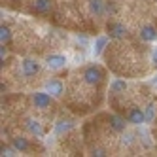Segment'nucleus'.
<instances>
[{"label": "nucleus", "instance_id": "obj_1", "mask_svg": "<svg viewBox=\"0 0 157 157\" xmlns=\"http://www.w3.org/2000/svg\"><path fill=\"white\" fill-rule=\"evenodd\" d=\"M83 80L89 85H95V83H98L102 80V70H100L98 66H89V68L83 72Z\"/></svg>", "mask_w": 157, "mask_h": 157}, {"label": "nucleus", "instance_id": "obj_2", "mask_svg": "<svg viewBox=\"0 0 157 157\" xmlns=\"http://www.w3.org/2000/svg\"><path fill=\"white\" fill-rule=\"evenodd\" d=\"M108 32H110L112 38H123L127 30H125V27H123L121 23H110L108 25Z\"/></svg>", "mask_w": 157, "mask_h": 157}, {"label": "nucleus", "instance_id": "obj_3", "mask_svg": "<svg viewBox=\"0 0 157 157\" xmlns=\"http://www.w3.org/2000/svg\"><path fill=\"white\" fill-rule=\"evenodd\" d=\"M46 91L53 97H59V95H63V83L57 82V80H51V82L46 83Z\"/></svg>", "mask_w": 157, "mask_h": 157}, {"label": "nucleus", "instance_id": "obj_4", "mask_svg": "<svg viewBox=\"0 0 157 157\" xmlns=\"http://www.w3.org/2000/svg\"><path fill=\"white\" fill-rule=\"evenodd\" d=\"M38 63L36 61H32V59H27V61H23V74L25 76H34L36 72H38Z\"/></svg>", "mask_w": 157, "mask_h": 157}, {"label": "nucleus", "instance_id": "obj_5", "mask_svg": "<svg viewBox=\"0 0 157 157\" xmlns=\"http://www.w3.org/2000/svg\"><path fill=\"white\" fill-rule=\"evenodd\" d=\"M64 63H66V59L63 57V55H49V57H48V66H49V68H55V70L63 68Z\"/></svg>", "mask_w": 157, "mask_h": 157}, {"label": "nucleus", "instance_id": "obj_6", "mask_svg": "<svg viewBox=\"0 0 157 157\" xmlns=\"http://www.w3.org/2000/svg\"><path fill=\"white\" fill-rule=\"evenodd\" d=\"M129 121L134 123V125H140V123L146 121V114H142L140 108H132V110L129 112Z\"/></svg>", "mask_w": 157, "mask_h": 157}, {"label": "nucleus", "instance_id": "obj_7", "mask_svg": "<svg viewBox=\"0 0 157 157\" xmlns=\"http://www.w3.org/2000/svg\"><path fill=\"white\" fill-rule=\"evenodd\" d=\"M32 100H34V104H36V108H48L49 106V95H46V93H36L34 97H32Z\"/></svg>", "mask_w": 157, "mask_h": 157}, {"label": "nucleus", "instance_id": "obj_8", "mask_svg": "<svg viewBox=\"0 0 157 157\" xmlns=\"http://www.w3.org/2000/svg\"><path fill=\"white\" fill-rule=\"evenodd\" d=\"M140 38L146 40V42H151V40L157 38V30H155L153 27H150V25H146V27L140 30Z\"/></svg>", "mask_w": 157, "mask_h": 157}, {"label": "nucleus", "instance_id": "obj_9", "mask_svg": "<svg viewBox=\"0 0 157 157\" xmlns=\"http://www.w3.org/2000/svg\"><path fill=\"white\" fill-rule=\"evenodd\" d=\"M104 2L102 0H89V12H91L93 15H100L104 12Z\"/></svg>", "mask_w": 157, "mask_h": 157}, {"label": "nucleus", "instance_id": "obj_10", "mask_svg": "<svg viewBox=\"0 0 157 157\" xmlns=\"http://www.w3.org/2000/svg\"><path fill=\"white\" fill-rule=\"evenodd\" d=\"M34 8H36L38 13H48L51 10V0H36Z\"/></svg>", "mask_w": 157, "mask_h": 157}, {"label": "nucleus", "instance_id": "obj_11", "mask_svg": "<svg viewBox=\"0 0 157 157\" xmlns=\"http://www.w3.org/2000/svg\"><path fill=\"white\" fill-rule=\"evenodd\" d=\"M110 127L114 131H123V129H125V121H123L119 116H112L110 117Z\"/></svg>", "mask_w": 157, "mask_h": 157}, {"label": "nucleus", "instance_id": "obj_12", "mask_svg": "<svg viewBox=\"0 0 157 157\" xmlns=\"http://www.w3.org/2000/svg\"><path fill=\"white\" fill-rule=\"evenodd\" d=\"M13 148L19 150V151H27V150H29V142H27V138H23V136L13 138Z\"/></svg>", "mask_w": 157, "mask_h": 157}, {"label": "nucleus", "instance_id": "obj_13", "mask_svg": "<svg viewBox=\"0 0 157 157\" xmlns=\"http://www.w3.org/2000/svg\"><path fill=\"white\" fill-rule=\"evenodd\" d=\"M27 129H29L32 134H36V136H42V127L38 125V121L29 119V121H27Z\"/></svg>", "mask_w": 157, "mask_h": 157}, {"label": "nucleus", "instance_id": "obj_14", "mask_svg": "<svg viewBox=\"0 0 157 157\" xmlns=\"http://www.w3.org/2000/svg\"><path fill=\"white\" fill-rule=\"evenodd\" d=\"M125 89H127V83L121 82V80H116L114 83H112V93H116V95L125 93Z\"/></svg>", "mask_w": 157, "mask_h": 157}, {"label": "nucleus", "instance_id": "obj_15", "mask_svg": "<svg viewBox=\"0 0 157 157\" xmlns=\"http://www.w3.org/2000/svg\"><path fill=\"white\" fill-rule=\"evenodd\" d=\"M10 38H12V32H10V29L8 27H0V42L2 44H6V42H10Z\"/></svg>", "mask_w": 157, "mask_h": 157}, {"label": "nucleus", "instance_id": "obj_16", "mask_svg": "<svg viewBox=\"0 0 157 157\" xmlns=\"http://www.w3.org/2000/svg\"><path fill=\"white\" fill-rule=\"evenodd\" d=\"M106 42H108V38H98L97 40V46H95V53H102V49H104V46H106Z\"/></svg>", "mask_w": 157, "mask_h": 157}, {"label": "nucleus", "instance_id": "obj_17", "mask_svg": "<svg viewBox=\"0 0 157 157\" xmlns=\"http://www.w3.org/2000/svg\"><path fill=\"white\" fill-rule=\"evenodd\" d=\"M153 116H155V106H153V104H150L148 108H146V121H151V119H153Z\"/></svg>", "mask_w": 157, "mask_h": 157}, {"label": "nucleus", "instance_id": "obj_18", "mask_svg": "<svg viewBox=\"0 0 157 157\" xmlns=\"http://www.w3.org/2000/svg\"><path fill=\"white\" fill-rule=\"evenodd\" d=\"M72 125H70V123L68 121H59V125H57V132L61 134V132H64V131H68Z\"/></svg>", "mask_w": 157, "mask_h": 157}, {"label": "nucleus", "instance_id": "obj_19", "mask_svg": "<svg viewBox=\"0 0 157 157\" xmlns=\"http://www.w3.org/2000/svg\"><path fill=\"white\" fill-rule=\"evenodd\" d=\"M93 155H97V157H104L106 151H104V150H93Z\"/></svg>", "mask_w": 157, "mask_h": 157}, {"label": "nucleus", "instance_id": "obj_20", "mask_svg": "<svg viewBox=\"0 0 157 157\" xmlns=\"http://www.w3.org/2000/svg\"><path fill=\"white\" fill-rule=\"evenodd\" d=\"M2 155H8L10 157V155H13V151L10 150V148H4V146H2Z\"/></svg>", "mask_w": 157, "mask_h": 157}, {"label": "nucleus", "instance_id": "obj_21", "mask_svg": "<svg viewBox=\"0 0 157 157\" xmlns=\"http://www.w3.org/2000/svg\"><path fill=\"white\" fill-rule=\"evenodd\" d=\"M6 53H8V51H6V48H4V44H2V49H0V57L4 59V57H6Z\"/></svg>", "mask_w": 157, "mask_h": 157}, {"label": "nucleus", "instance_id": "obj_22", "mask_svg": "<svg viewBox=\"0 0 157 157\" xmlns=\"http://www.w3.org/2000/svg\"><path fill=\"white\" fill-rule=\"evenodd\" d=\"M151 59H153V63H155V64H157V49H155V51H153V57H151Z\"/></svg>", "mask_w": 157, "mask_h": 157}]
</instances>
